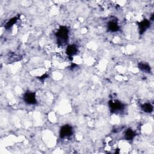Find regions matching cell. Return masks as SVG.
<instances>
[{"label": "cell", "instance_id": "cell-2", "mask_svg": "<svg viewBox=\"0 0 154 154\" xmlns=\"http://www.w3.org/2000/svg\"><path fill=\"white\" fill-rule=\"evenodd\" d=\"M110 105L111 110H112V111H114V112H119L120 111H122L124 108V105L122 104V103L118 101V100H114V101L111 100Z\"/></svg>", "mask_w": 154, "mask_h": 154}, {"label": "cell", "instance_id": "cell-3", "mask_svg": "<svg viewBox=\"0 0 154 154\" xmlns=\"http://www.w3.org/2000/svg\"><path fill=\"white\" fill-rule=\"evenodd\" d=\"M72 128L70 126L65 125L60 130V137L61 138L69 137L72 134Z\"/></svg>", "mask_w": 154, "mask_h": 154}, {"label": "cell", "instance_id": "cell-10", "mask_svg": "<svg viewBox=\"0 0 154 154\" xmlns=\"http://www.w3.org/2000/svg\"><path fill=\"white\" fill-rule=\"evenodd\" d=\"M141 71H143V72H149L150 71V67L149 65H146V64H140V67H139Z\"/></svg>", "mask_w": 154, "mask_h": 154}, {"label": "cell", "instance_id": "cell-1", "mask_svg": "<svg viewBox=\"0 0 154 154\" xmlns=\"http://www.w3.org/2000/svg\"><path fill=\"white\" fill-rule=\"evenodd\" d=\"M56 34L58 44H60V45L66 44L69 38V31L67 28L65 27V26H61L58 30Z\"/></svg>", "mask_w": 154, "mask_h": 154}, {"label": "cell", "instance_id": "cell-5", "mask_svg": "<svg viewBox=\"0 0 154 154\" xmlns=\"http://www.w3.org/2000/svg\"><path fill=\"white\" fill-rule=\"evenodd\" d=\"M78 52L77 47L75 45H72L68 46L66 49V54L69 56H73L75 55Z\"/></svg>", "mask_w": 154, "mask_h": 154}, {"label": "cell", "instance_id": "cell-4", "mask_svg": "<svg viewBox=\"0 0 154 154\" xmlns=\"http://www.w3.org/2000/svg\"><path fill=\"white\" fill-rule=\"evenodd\" d=\"M24 99L26 103L28 104L34 105L36 103V98L34 93H26L24 96Z\"/></svg>", "mask_w": 154, "mask_h": 154}, {"label": "cell", "instance_id": "cell-9", "mask_svg": "<svg viewBox=\"0 0 154 154\" xmlns=\"http://www.w3.org/2000/svg\"><path fill=\"white\" fill-rule=\"evenodd\" d=\"M141 109L145 112L149 113L153 111V106L149 103H145L141 105Z\"/></svg>", "mask_w": 154, "mask_h": 154}, {"label": "cell", "instance_id": "cell-6", "mask_svg": "<svg viewBox=\"0 0 154 154\" xmlns=\"http://www.w3.org/2000/svg\"><path fill=\"white\" fill-rule=\"evenodd\" d=\"M119 26L118 24L114 21H110L108 23V29L111 32H116L119 30Z\"/></svg>", "mask_w": 154, "mask_h": 154}, {"label": "cell", "instance_id": "cell-8", "mask_svg": "<svg viewBox=\"0 0 154 154\" xmlns=\"http://www.w3.org/2000/svg\"><path fill=\"white\" fill-rule=\"evenodd\" d=\"M124 136L126 140H132L135 137V132L132 130L128 129L125 131Z\"/></svg>", "mask_w": 154, "mask_h": 154}, {"label": "cell", "instance_id": "cell-7", "mask_svg": "<svg viewBox=\"0 0 154 154\" xmlns=\"http://www.w3.org/2000/svg\"><path fill=\"white\" fill-rule=\"evenodd\" d=\"M149 25H150V22L149 20H143L142 22H140L139 25V30L140 32L144 33L149 26Z\"/></svg>", "mask_w": 154, "mask_h": 154}]
</instances>
